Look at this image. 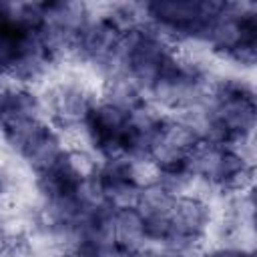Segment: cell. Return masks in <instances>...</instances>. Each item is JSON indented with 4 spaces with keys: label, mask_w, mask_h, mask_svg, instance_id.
Wrapping results in <instances>:
<instances>
[{
    "label": "cell",
    "mask_w": 257,
    "mask_h": 257,
    "mask_svg": "<svg viewBox=\"0 0 257 257\" xmlns=\"http://www.w3.org/2000/svg\"><path fill=\"white\" fill-rule=\"evenodd\" d=\"M159 118L135 86L114 82L106 98L94 100L82 131L106 161H145Z\"/></svg>",
    "instance_id": "cell-1"
},
{
    "label": "cell",
    "mask_w": 257,
    "mask_h": 257,
    "mask_svg": "<svg viewBox=\"0 0 257 257\" xmlns=\"http://www.w3.org/2000/svg\"><path fill=\"white\" fill-rule=\"evenodd\" d=\"M133 209L139 215L145 243L153 241L179 253L203 239L211 219L201 199L181 195L163 181L143 185Z\"/></svg>",
    "instance_id": "cell-2"
},
{
    "label": "cell",
    "mask_w": 257,
    "mask_h": 257,
    "mask_svg": "<svg viewBox=\"0 0 257 257\" xmlns=\"http://www.w3.org/2000/svg\"><path fill=\"white\" fill-rule=\"evenodd\" d=\"M56 54L40 28L38 2H0V76L34 80L48 70Z\"/></svg>",
    "instance_id": "cell-3"
},
{
    "label": "cell",
    "mask_w": 257,
    "mask_h": 257,
    "mask_svg": "<svg viewBox=\"0 0 257 257\" xmlns=\"http://www.w3.org/2000/svg\"><path fill=\"white\" fill-rule=\"evenodd\" d=\"M0 131L12 151L18 153L34 173L66 153L54 128L44 120L40 102L24 88H2Z\"/></svg>",
    "instance_id": "cell-4"
},
{
    "label": "cell",
    "mask_w": 257,
    "mask_h": 257,
    "mask_svg": "<svg viewBox=\"0 0 257 257\" xmlns=\"http://www.w3.org/2000/svg\"><path fill=\"white\" fill-rule=\"evenodd\" d=\"M205 108L207 137L223 145H243L255 128L257 104L253 88L237 78L221 80L209 86Z\"/></svg>",
    "instance_id": "cell-5"
},
{
    "label": "cell",
    "mask_w": 257,
    "mask_h": 257,
    "mask_svg": "<svg viewBox=\"0 0 257 257\" xmlns=\"http://www.w3.org/2000/svg\"><path fill=\"white\" fill-rule=\"evenodd\" d=\"M227 2L211 0H157L141 8L143 18L163 36L193 38L207 42Z\"/></svg>",
    "instance_id": "cell-6"
},
{
    "label": "cell",
    "mask_w": 257,
    "mask_h": 257,
    "mask_svg": "<svg viewBox=\"0 0 257 257\" xmlns=\"http://www.w3.org/2000/svg\"><path fill=\"white\" fill-rule=\"evenodd\" d=\"M251 175L253 167L237 151V147L217 143L205 135L197 143L189 161V179H203L207 185L223 193L245 189Z\"/></svg>",
    "instance_id": "cell-7"
},
{
    "label": "cell",
    "mask_w": 257,
    "mask_h": 257,
    "mask_svg": "<svg viewBox=\"0 0 257 257\" xmlns=\"http://www.w3.org/2000/svg\"><path fill=\"white\" fill-rule=\"evenodd\" d=\"M207 44L215 52L245 64L253 66L257 56V12L253 4H235L227 2L223 16L213 28Z\"/></svg>",
    "instance_id": "cell-8"
},
{
    "label": "cell",
    "mask_w": 257,
    "mask_h": 257,
    "mask_svg": "<svg viewBox=\"0 0 257 257\" xmlns=\"http://www.w3.org/2000/svg\"><path fill=\"white\" fill-rule=\"evenodd\" d=\"M88 183L94 197L108 207H133L143 189L128 161H106L88 175Z\"/></svg>",
    "instance_id": "cell-9"
},
{
    "label": "cell",
    "mask_w": 257,
    "mask_h": 257,
    "mask_svg": "<svg viewBox=\"0 0 257 257\" xmlns=\"http://www.w3.org/2000/svg\"><path fill=\"white\" fill-rule=\"evenodd\" d=\"M92 104V94L72 82H60L46 92V114L60 128H82Z\"/></svg>",
    "instance_id": "cell-10"
},
{
    "label": "cell",
    "mask_w": 257,
    "mask_h": 257,
    "mask_svg": "<svg viewBox=\"0 0 257 257\" xmlns=\"http://www.w3.org/2000/svg\"><path fill=\"white\" fill-rule=\"evenodd\" d=\"M122 257H181L179 251H171V249H163V251H153V249H135V251H128L124 253Z\"/></svg>",
    "instance_id": "cell-11"
},
{
    "label": "cell",
    "mask_w": 257,
    "mask_h": 257,
    "mask_svg": "<svg viewBox=\"0 0 257 257\" xmlns=\"http://www.w3.org/2000/svg\"><path fill=\"white\" fill-rule=\"evenodd\" d=\"M14 255V241L12 237L0 227V257H12Z\"/></svg>",
    "instance_id": "cell-12"
},
{
    "label": "cell",
    "mask_w": 257,
    "mask_h": 257,
    "mask_svg": "<svg viewBox=\"0 0 257 257\" xmlns=\"http://www.w3.org/2000/svg\"><path fill=\"white\" fill-rule=\"evenodd\" d=\"M207 257H253V253L245 249H217Z\"/></svg>",
    "instance_id": "cell-13"
},
{
    "label": "cell",
    "mask_w": 257,
    "mask_h": 257,
    "mask_svg": "<svg viewBox=\"0 0 257 257\" xmlns=\"http://www.w3.org/2000/svg\"><path fill=\"white\" fill-rule=\"evenodd\" d=\"M2 195H4V181H2V177H0V201H2Z\"/></svg>",
    "instance_id": "cell-14"
},
{
    "label": "cell",
    "mask_w": 257,
    "mask_h": 257,
    "mask_svg": "<svg viewBox=\"0 0 257 257\" xmlns=\"http://www.w3.org/2000/svg\"><path fill=\"white\" fill-rule=\"evenodd\" d=\"M0 100H2V88H0Z\"/></svg>",
    "instance_id": "cell-15"
}]
</instances>
